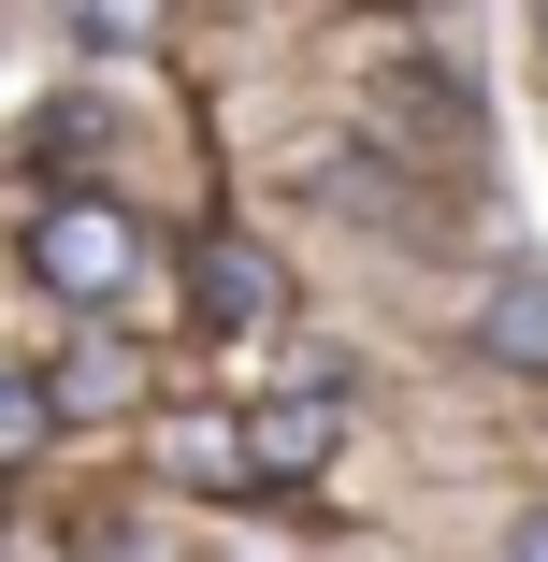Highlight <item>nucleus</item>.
Returning a JSON list of instances; mask_svg holds the SVG:
<instances>
[{
    "instance_id": "1",
    "label": "nucleus",
    "mask_w": 548,
    "mask_h": 562,
    "mask_svg": "<svg viewBox=\"0 0 548 562\" xmlns=\"http://www.w3.org/2000/svg\"><path fill=\"white\" fill-rule=\"evenodd\" d=\"M30 289L72 303V317H116V303L145 289V216H131V202H87V188L44 202V216H30Z\"/></svg>"
},
{
    "instance_id": "2",
    "label": "nucleus",
    "mask_w": 548,
    "mask_h": 562,
    "mask_svg": "<svg viewBox=\"0 0 548 562\" xmlns=\"http://www.w3.org/2000/svg\"><path fill=\"white\" fill-rule=\"evenodd\" d=\"M232 432H246V476H317V462L347 447V390H275V404H246Z\"/></svg>"
},
{
    "instance_id": "3",
    "label": "nucleus",
    "mask_w": 548,
    "mask_h": 562,
    "mask_svg": "<svg viewBox=\"0 0 548 562\" xmlns=\"http://www.w3.org/2000/svg\"><path fill=\"white\" fill-rule=\"evenodd\" d=\"M188 303H202V331H232V347H260V331L289 317V274H275L260 246H202V260H188Z\"/></svg>"
},
{
    "instance_id": "4",
    "label": "nucleus",
    "mask_w": 548,
    "mask_h": 562,
    "mask_svg": "<svg viewBox=\"0 0 548 562\" xmlns=\"http://www.w3.org/2000/svg\"><path fill=\"white\" fill-rule=\"evenodd\" d=\"M131 404H145V361H131V347H101V331L44 375V418H131Z\"/></svg>"
},
{
    "instance_id": "5",
    "label": "nucleus",
    "mask_w": 548,
    "mask_h": 562,
    "mask_svg": "<svg viewBox=\"0 0 548 562\" xmlns=\"http://www.w3.org/2000/svg\"><path fill=\"white\" fill-rule=\"evenodd\" d=\"M477 347H491V361H548V274H505V289L477 303Z\"/></svg>"
},
{
    "instance_id": "6",
    "label": "nucleus",
    "mask_w": 548,
    "mask_h": 562,
    "mask_svg": "<svg viewBox=\"0 0 548 562\" xmlns=\"http://www.w3.org/2000/svg\"><path fill=\"white\" fill-rule=\"evenodd\" d=\"M159 462H174L188 491H232V476H246V432H232V418H174V432H159Z\"/></svg>"
},
{
    "instance_id": "7",
    "label": "nucleus",
    "mask_w": 548,
    "mask_h": 562,
    "mask_svg": "<svg viewBox=\"0 0 548 562\" xmlns=\"http://www.w3.org/2000/svg\"><path fill=\"white\" fill-rule=\"evenodd\" d=\"M159 15H174V0H58V30H72V44H145Z\"/></svg>"
},
{
    "instance_id": "8",
    "label": "nucleus",
    "mask_w": 548,
    "mask_h": 562,
    "mask_svg": "<svg viewBox=\"0 0 548 562\" xmlns=\"http://www.w3.org/2000/svg\"><path fill=\"white\" fill-rule=\"evenodd\" d=\"M58 418H44V375H0V462H30Z\"/></svg>"
},
{
    "instance_id": "9",
    "label": "nucleus",
    "mask_w": 548,
    "mask_h": 562,
    "mask_svg": "<svg viewBox=\"0 0 548 562\" xmlns=\"http://www.w3.org/2000/svg\"><path fill=\"white\" fill-rule=\"evenodd\" d=\"M505 562H548V519H519V548H505Z\"/></svg>"
},
{
    "instance_id": "10",
    "label": "nucleus",
    "mask_w": 548,
    "mask_h": 562,
    "mask_svg": "<svg viewBox=\"0 0 548 562\" xmlns=\"http://www.w3.org/2000/svg\"><path fill=\"white\" fill-rule=\"evenodd\" d=\"M534 44H548V15H534Z\"/></svg>"
}]
</instances>
